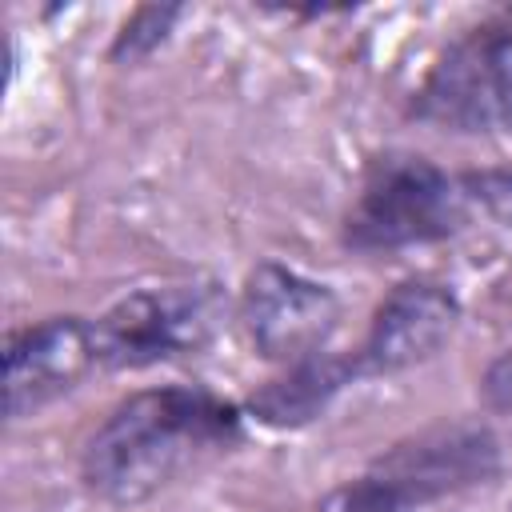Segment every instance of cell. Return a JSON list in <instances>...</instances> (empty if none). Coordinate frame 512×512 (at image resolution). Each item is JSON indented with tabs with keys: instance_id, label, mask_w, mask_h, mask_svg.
<instances>
[{
	"instance_id": "obj_10",
	"label": "cell",
	"mask_w": 512,
	"mask_h": 512,
	"mask_svg": "<svg viewBox=\"0 0 512 512\" xmlns=\"http://www.w3.org/2000/svg\"><path fill=\"white\" fill-rule=\"evenodd\" d=\"M180 20V8L176 4H148V8H136L132 20L120 28L116 44H112V60H140V56H152L160 48V40L172 32V24Z\"/></svg>"
},
{
	"instance_id": "obj_2",
	"label": "cell",
	"mask_w": 512,
	"mask_h": 512,
	"mask_svg": "<svg viewBox=\"0 0 512 512\" xmlns=\"http://www.w3.org/2000/svg\"><path fill=\"white\" fill-rule=\"evenodd\" d=\"M512 208L508 172H448L428 156H376L344 216V244L356 252H404L468 228L484 212Z\"/></svg>"
},
{
	"instance_id": "obj_12",
	"label": "cell",
	"mask_w": 512,
	"mask_h": 512,
	"mask_svg": "<svg viewBox=\"0 0 512 512\" xmlns=\"http://www.w3.org/2000/svg\"><path fill=\"white\" fill-rule=\"evenodd\" d=\"M480 396H484V404H488L492 412H512V348L500 352V356L484 368V376H480Z\"/></svg>"
},
{
	"instance_id": "obj_9",
	"label": "cell",
	"mask_w": 512,
	"mask_h": 512,
	"mask_svg": "<svg viewBox=\"0 0 512 512\" xmlns=\"http://www.w3.org/2000/svg\"><path fill=\"white\" fill-rule=\"evenodd\" d=\"M356 376V364L344 356H304L296 364H284V376H276L272 384H264L252 396V416L272 424V428H300L308 420H316L340 388H348Z\"/></svg>"
},
{
	"instance_id": "obj_1",
	"label": "cell",
	"mask_w": 512,
	"mask_h": 512,
	"mask_svg": "<svg viewBox=\"0 0 512 512\" xmlns=\"http://www.w3.org/2000/svg\"><path fill=\"white\" fill-rule=\"evenodd\" d=\"M240 440V408L196 384L144 388L88 436L80 476L108 504H140Z\"/></svg>"
},
{
	"instance_id": "obj_11",
	"label": "cell",
	"mask_w": 512,
	"mask_h": 512,
	"mask_svg": "<svg viewBox=\"0 0 512 512\" xmlns=\"http://www.w3.org/2000/svg\"><path fill=\"white\" fill-rule=\"evenodd\" d=\"M316 512H412L404 500H396L388 488H380L372 476H360L344 488H336Z\"/></svg>"
},
{
	"instance_id": "obj_3",
	"label": "cell",
	"mask_w": 512,
	"mask_h": 512,
	"mask_svg": "<svg viewBox=\"0 0 512 512\" xmlns=\"http://www.w3.org/2000/svg\"><path fill=\"white\" fill-rule=\"evenodd\" d=\"M412 116L452 136L512 128V8L460 32L416 88Z\"/></svg>"
},
{
	"instance_id": "obj_8",
	"label": "cell",
	"mask_w": 512,
	"mask_h": 512,
	"mask_svg": "<svg viewBox=\"0 0 512 512\" xmlns=\"http://www.w3.org/2000/svg\"><path fill=\"white\" fill-rule=\"evenodd\" d=\"M460 300L436 280L396 284L372 312L368 336L356 348V376H396L432 360L456 332Z\"/></svg>"
},
{
	"instance_id": "obj_4",
	"label": "cell",
	"mask_w": 512,
	"mask_h": 512,
	"mask_svg": "<svg viewBox=\"0 0 512 512\" xmlns=\"http://www.w3.org/2000/svg\"><path fill=\"white\" fill-rule=\"evenodd\" d=\"M224 320L216 284H160L116 300L96 328L100 368H152L200 352Z\"/></svg>"
},
{
	"instance_id": "obj_5",
	"label": "cell",
	"mask_w": 512,
	"mask_h": 512,
	"mask_svg": "<svg viewBox=\"0 0 512 512\" xmlns=\"http://www.w3.org/2000/svg\"><path fill=\"white\" fill-rule=\"evenodd\" d=\"M340 320V300L328 284L296 268L264 260L248 272L240 292V324L264 360L296 364L316 356Z\"/></svg>"
},
{
	"instance_id": "obj_7",
	"label": "cell",
	"mask_w": 512,
	"mask_h": 512,
	"mask_svg": "<svg viewBox=\"0 0 512 512\" xmlns=\"http://www.w3.org/2000/svg\"><path fill=\"white\" fill-rule=\"evenodd\" d=\"M500 468V444L480 424H452V428H428L396 448H388L364 476H372L380 488H388L408 508L484 484Z\"/></svg>"
},
{
	"instance_id": "obj_6",
	"label": "cell",
	"mask_w": 512,
	"mask_h": 512,
	"mask_svg": "<svg viewBox=\"0 0 512 512\" xmlns=\"http://www.w3.org/2000/svg\"><path fill=\"white\" fill-rule=\"evenodd\" d=\"M92 368H100L96 328L84 316H48L16 328L4 344V412L8 420L36 416L68 396Z\"/></svg>"
}]
</instances>
